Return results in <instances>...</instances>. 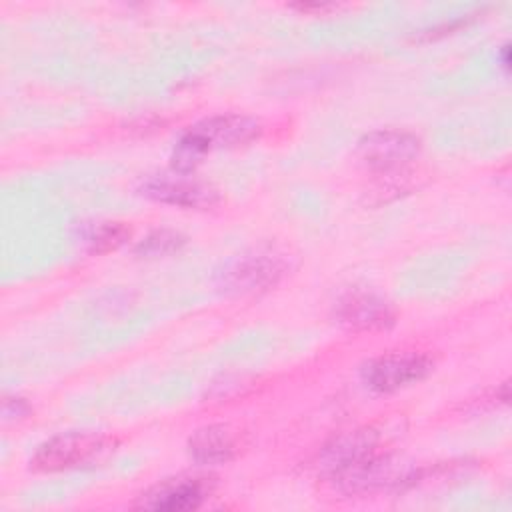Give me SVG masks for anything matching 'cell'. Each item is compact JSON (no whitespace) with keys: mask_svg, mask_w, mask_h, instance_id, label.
<instances>
[{"mask_svg":"<svg viewBox=\"0 0 512 512\" xmlns=\"http://www.w3.org/2000/svg\"><path fill=\"white\" fill-rule=\"evenodd\" d=\"M262 126L244 114H218L190 126L172 150L174 172L192 174L206 154L218 148H240L258 140Z\"/></svg>","mask_w":512,"mask_h":512,"instance_id":"6da1fadb","label":"cell"},{"mask_svg":"<svg viewBox=\"0 0 512 512\" xmlns=\"http://www.w3.org/2000/svg\"><path fill=\"white\" fill-rule=\"evenodd\" d=\"M290 270V260L276 246L248 248L216 272V286L228 296H258L272 290Z\"/></svg>","mask_w":512,"mask_h":512,"instance_id":"7a4b0ae2","label":"cell"},{"mask_svg":"<svg viewBox=\"0 0 512 512\" xmlns=\"http://www.w3.org/2000/svg\"><path fill=\"white\" fill-rule=\"evenodd\" d=\"M384 454L378 432L360 428L332 438L318 454V470L340 488Z\"/></svg>","mask_w":512,"mask_h":512,"instance_id":"3957f363","label":"cell"},{"mask_svg":"<svg viewBox=\"0 0 512 512\" xmlns=\"http://www.w3.org/2000/svg\"><path fill=\"white\" fill-rule=\"evenodd\" d=\"M114 442L96 432H64L42 442L30 458V468L38 472H60L100 460Z\"/></svg>","mask_w":512,"mask_h":512,"instance_id":"277c9868","label":"cell"},{"mask_svg":"<svg viewBox=\"0 0 512 512\" xmlns=\"http://www.w3.org/2000/svg\"><path fill=\"white\" fill-rule=\"evenodd\" d=\"M432 372V360L420 352H388L362 366V382L378 394H392L424 380Z\"/></svg>","mask_w":512,"mask_h":512,"instance_id":"5b68a950","label":"cell"},{"mask_svg":"<svg viewBox=\"0 0 512 512\" xmlns=\"http://www.w3.org/2000/svg\"><path fill=\"white\" fill-rule=\"evenodd\" d=\"M420 138L406 130L382 128L364 134L358 142L360 158L376 172H394L410 162H414L420 154Z\"/></svg>","mask_w":512,"mask_h":512,"instance_id":"8992f818","label":"cell"},{"mask_svg":"<svg viewBox=\"0 0 512 512\" xmlns=\"http://www.w3.org/2000/svg\"><path fill=\"white\" fill-rule=\"evenodd\" d=\"M334 318L348 332H382L394 326L396 310L384 296L352 288L338 298Z\"/></svg>","mask_w":512,"mask_h":512,"instance_id":"52a82bcc","label":"cell"},{"mask_svg":"<svg viewBox=\"0 0 512 512\" xmlns=\"http://www.w3.org/2000/svg\"><path fill=\"white\" fill-rule=\"evenodd\" d=\"M140 194L170 206L206 210L218 202V190L206 182L192 178L190 174L172 172V174H154L142 180Z\"/></svg>","mask_w":512,"mask_h":512,"instance_id":"ba28073f","label":"cell"},{"mask_svg":"<svg viewBox=\"0 0 512 512\" xmlns=\"http://www.w3.org/2000/svg\"><path fill=\"white\" fill-rule=\"evenodd\" d=\"M212 492L210 478L202 476H178L166 478L152 488H148L142 496H138L136 508L144 510H160V512H184L196 510Z\"/></svg>","mask_w":512,"mask_h":512,"instance_id":"9c48e42d","label":"cell"},{"mask_svg":"<svg viewBox=\"0 0 512 512\" xmlns=\"http://www.w3.org/2000/svg\"><path fill=\"white\" fill-rule=\"evenodd\" d=\"M238 452V436L224 424H208L188 438V454L196 464L214 466L230 462Z\"/></svg>","mask_w":512,"mask_h":512,"instance_id":"30bf717a","label":"cell"},{"mask_svg":"<svg viewBox=\"0 0 512 512\" xmlns=\"http://www.w3.org/2000/svg\"><path fill=\"white\" fill-rule=\"evenodd\" d=\"M130 238V228L122 222H90L80 228V242L90 254H108L124 246Z\"/></svg>","mask_w":512,"mask_h":512,"instance_id":"8fae6325","label":"cell"},{"mask_svg":"<svg viewBox=\"0 0 512 512\" xmlns=\"http://www.w3.org/2000/svg\"><path fill=\"white\" fill-rule=\"evenodd\" d=\"M184 246H186L184 234L170 228H156L134 246V254L140 258H166V256L178 254Z\"/></svg>","mask_w":512,"mask_h":512,"instance_id":"7c38bea8","label":"cell"},{"mask_svg":"<svg viewBox=\"0 0 512 512\" xmlns=\"http://www.w3.org/2000/svg\"><path fill=\"white\" fill-rule=\"evenodd\" d=\"M30 414V406L20 396H6L2 402V416L4 420H20Z\"/></svg>","mask_w":512,"mask_h":512,"instance_id":"4fadbf2b","label":"cell"}]
</instances>
